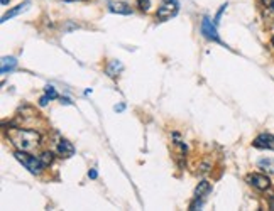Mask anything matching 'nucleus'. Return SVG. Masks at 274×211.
<instances>
[{"label": "nucleus", "instance_id": "1", "mask_svg": "<svg viewBox=\"0 0 274 211\" xmlns=\"http://www.w3.org/2000/svg\"><path fill=\"white\" fill-rule=\"evenodd\" d=\"M7 137L17 150H24V152H32L41 144L39 133L36 130H27V128H8Z\"/></svg>", "mask_w": 274, "mask_h": 211}, {"label": "nucleus", "instance_id": "2", "mask_svg": "<svg viewBox=\"0 0 274 211\" xmlns=\"http://www.w3.org/2000/svg\"><path fill=\"white\" fill-rule=\"evenodd\" d=\"M17 161L22 164L25 169L31 171L32 174H39V172L44 169V164H42L41 157H36V156H29L27 152H24V150H17V152L14 154Z\"/></svg>", "mask_w": 274, "mask_h": 211}, {"label": "nucleus", "instance_id": "3", "mask_svg": "<svg viewBox=\"0 0 274 211\" xmlns=\"http://www.w3.org/2000/svg\"><path fill=\"white\" fill-rule=\"evenodd\" d=\"M178 14V2L176 0H162L161 7L157 8L156 12V19L161 20V22H164V20L171 19V17H174Z\"/></svg>", "mask_w": 274, "mask_h": 211}, {"label": "nucleus", "instance_id": "4", "mask_svg": "<svg viewBox=\"0 0 274 211\" xmlns=\"http://www.w3.org/2000/svg\"><path fill=\"white\" fill-rule=\"evenodd\" d=\"M247 183H249L251 186H254L256 189H259V191H266V189L271 186V181L263 174H249L247 176Z\"/></svg>", "mask_w": 274, "mask_h": 211}, {"label": "nucleus", "instance_id": "5", "mask_svg": "<svg viewBox=\"0 0 274 211\" xmlns=\"http://www.w3.org/2000/svg\"><path fill=\"white\" fill-rule=\"evenodd\" d=\"M252 145L258 149H269V150H274V135L273 133H261L254 139Z\"/></svg>", "mask_w": 274, "mask_h": 211}, {"label": "nucleus", "instance_id": "6", "mask_svg": "<svg viewBox=\"0 0 274 211\" xmlns=\"http://www.w3.org/2000/svg\"><path fill=\"white\" fill-rule=\"evenodd\" d=\"M202 34L205 37H207V39L220 42V37H218L215 24H212V20H210L208 17H205V19L202 20Z\"/></svg>", "mask_w": 274, "mask_h": 211}, {"label": "nucleus", "instance_id": "7", "mask_svg": "<svg viewBox=\"0 0 274 211\" xmlns=\"http://www.w3.org/2000/svg\"><path fill=\"white\" fill-rule=\"evenodd\" d=\"M58 154H59L61 157L68 159V157H71L73 154H75V147H73L71 142L61 139V140L58 142Z\"/></svg>", "mask_w": 274, "mask_h": 211}, {"label": "nucleus", "instance_id": "8", "mask_svg": "<svg viewBox=\"0 0 274 211\" xmlns=\"http://www.w3.org/2000/svg\"><path fill=\"white\" fill-rule=\"evenodd\" d=\"M109 10L114 12V14H122V15L132 14V8L126 2H109Z\"/></svg>", "mask_w": 274, "mask_h": 211}, {"label": "nucleus", "instance_id": "9", "mask_svg": "<svg viewBox=\"0 0 274 211\" xmlns=\"http://www.w3.org/2000/svg\"><path fill=\"white\" fill-rule=\"evenodd\" d=\"M27 7H29V2H25V3H20V5L14 7V8H12V10H8L7 14H3V17H2V22H7L8 19H12V17L19 15L20 12L27 10Z\"/></svg>", "mask_w": 274, "mask_h": 211}, {"label": "nucleus", "instance_id": "10", "mask_svg": "<svg viewBox=\"0 0 274 211\" xmlns=\"http://www.w3.org/2000/svg\"><path fill=\"white\" fill-rule=\"evenodd\" d=\"M210 191H212V186H210L208 181H202V183L198 184V188H196V191H195V198L196 200H203V198L207 196Z\"/></svg>", "mask_w": 274, "mask_h": 211}, {"label": "nucleus", "instance_id": "11", "mask_svg": "<svg viewBox=\"0 0 274 211\" xmlns=\"http://www.w3.org/2000/svg\"><path fill=\"white\" fill-rule=\"evenodd\" d=\"M17 66V59L15 58H3L2 59V75H7Z\"/></svg>", "mask_w": 274, "mask_h": 211}, {"label": "nucleus", "instance_id": "12", "mask_svg": "<svg viewBox=\"0 0 274 211\" xmlns=\"http://www.w3.org/2000/svg\"><path fill=\"white\" fill-rule=\"evenodd\" d=\"M258 166H259L263 171L269 172V174H274V159H269V157L261 159V161L258 162Z\"/></svg>", "mask_w": 274, "mask_h": 211}, {"label": "nucleus", "instance_id": "13", "mask_svg": "<svg viewBox=\"0 0 274 211\" xmlns=\"http://www.w3.org/2000/svg\"><path fill=\"white\" fill-rule=\"evenodd\" d=\"M41 161H42V164H44L46 167H48L51 162H53V152H44V154H41Z\"/></svg>", "mask_w": 274, "mask_h": 211}, {"label": "nucleus", "instance_id": "14", "mask_svg": "<svg viewBox=\"0 0 274 211\" xmlns=\"http://www.w3.org/2000/svg\"><path fill=\"white\" fill-rule=\"evenodd\" d=\"M137 5L142 12H147L149 7H151V0H137Z\"/></svg>", "mask_w": 274, "mask_h": 211}, {"label": "nucleus", "instance_id": "15", "mask_svg": "<svg viewBox=\"0 0 274 211\" xmlns=\"http://www.w3.org/2000/svg\"><path fill=\"white\" fill-rule=\"evenodd\" d=\"M44 93L48 95V97L51 98V100H54V98H58V93H56V90H54V88H53V86H51V85H48V86H46V88H44Z\"/></svg>", "mask_w": 274, "mask_h": 211}, {"label": "nucleus", "instance_id": "16", "mask_svg": "<svg viewBox=\"0 0 274 211\" xmlns=\"http://www.w3.org/2000/svg\"><path fill=\"white\" fill-rule=\"evenodd\" d=\"M48 100H51V98L48 97V95H46V97H42L41 100H39V105L41 106H46V105H48Z\"/></svg>", "mask_w": 274, "mask_h": 211}, {"label": "nucleus", "instance_id": "17", "mask_svg": "<svg viewBox=\"0 0 274 211\" xmlns=\"http://www.w3.org/2000/svg\"><path fill=\"white\" fill-rule=\"evenodd\" d=\"M225 7H227V3H225V5H222V8L218 10V14H217V17H215V22H218V20H220V17H222V14H224Z\"/></svg>", "mask_w": 274, "mask_h": 211}, {"label": "nucleus", "instance_id": "18", "mask_svg": "<svg viewBox=\"0 0 274 211\" xmlns=\"http://www.w3.org/2000/svg\"><path fill=\"white\" fill-rule=\"evenodd\" d=\"M263 3L266 7H273L274 8V0H263Z\"/></svg>", "mask_w": 274, "mask_h": 211}, {"label": "nucleus", "instance_id": "19", "mask_svg": "<svg viewBox=\"0 0 274 211\" xmlns=\"http://www.w3.org/2000/svg\"><path fill=\"white\" fill-rule=\"evenodd\" d=\"M97 176H98V174H97L95 169H92V171L88 172V178H92V179H97Z\"/></svg>", "mask_w": 274, "mask_h": 211}, {"label": "nucleus", "instance_id": "20", "mask_svg": "<svg viewBox=\"0 0 274 211\" xmlns=\"http://www.w3.org/2000/svg\"><path fill=\"white\" fill-rule=\"evenodd\" d=\"M61 103H65V105H71L70 98H61Z\"/></svg>", "mask_w": 274, "mask_h": 211}, {"label": "nucleus", "instance_id": "21", "mask_svg": "<svg viewBox=\"0 0 274 211\" xmlns=\"http://www.w3.org/2000/svg\"><path fill=\"white\" fill-rule=\"evenodd\" d=\"M124 110V105H119V106H115V111H122Z\"/></svg>", "mask_w": 274, "mask_h": 211}, {"label": "nucleus", "instance_id": "22", "mask_svg": "<svg viewBox=\"0 0 274 211\" xmlns=\"http://www.w3.org/2000/svg\"><path fill=\"white\" fill-rule=\"evenodd\" d=\"M0 2H2V5H7V3H8V0H0Z\"/></svg>", "mask_w": 274, "mask_h": 211}, {"label": "nucleus", "instance_id": "23", "mask_svg": "<svg viewBox=\"0 0 274 211\" xmlns=\"http://www.w3.org/2000/svg\"><path fill=\"white\" fill-rule=\"evenodd\" d=\"M271 42H273V46H274V36H273V39H271Z\"/></svg>", "mask_w": 274, "mask_h": 211}, {"label": "nucleus", "instance_id": "24", "mask_svg": "<svg viewBox=\"0 0 274 211\" xmlns=\"http://www.w3.org/2000/svg\"><path fill=\"white\" fill-rule=\"evenodd\" d=\"M65 2H73V0H65Z\"/></svg>", "mask_w": 274, "mask_h": 211}]
</instances>
